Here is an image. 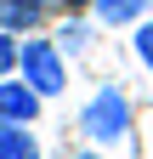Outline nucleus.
<instances>
[{
    "instance_id": "obj_1",
    "label": "nucleus",
    "mask_w": 153,
    "mask_h": 159,
    "mask_svg": "<svg viewBox=\"0 0 153 159\" xmlns=\"http://www.w3.org/2000/svg\"><path fill=\"white\" fill-rule=\"evenodd\" d=\"M130 97L119 91V85H97L91 91V102L80 108V136L91 148H113V142H125L130 136Z\"/></svg>"
},
{
    "instance_id": "obj_2",
    "label": "nucleus",
    "mask_w": 153,
    "mask_h": 159,
    "mask_svg": "<svg viewBox=\"0 0 153 159\" xmlns=\"http://www.w3.org/2000/svg\"><path fill=\"white\" fill-rule=\"evenodd\" d=\"M17 74L40 97H63L68 91V57L57 51V40H17Z\"/></svg>"
},
{
    "instance_id": "obj_3",
    "label": "nucleus",
    "mask_w": 153,
    "mask_h": 159,
    "mask_svg": "<svg viewBox=\"0 0 153 159\" xmlns=\"http://www.w3.org/2000/svg\"><path fill=\"white\" fill-rule=\"evenodd\" d=\"M46 97L28 85L23 74H6L0 80V119H17V125H34V114H40Z\"/></svg>"
},
{
    "instance_id": "obj_4",
    "label": "nucleus",
    "mask_w": 153,
    "mask_h": 159,
    "mask_svg": "<svg viewBox=\"0 0 153 159\" xmlns=\"http://www.w3.org/2000/svg\"><path fill=\"white\" fill-rule=\"evenodd\" d=\"M51 17V0H0V29L11 34H34Z\"/></svg>"
},
{
    "instance_id": "obj_5",
    "label": "nucleus",
    "mask_w": 153,
    "mask_h": 159,
    "mask_svg": "<svg viewBox=\"0 0 153 159\" xmlns=\"http://www.w3.org/2000/svg\"><path fill=\"white\" fill-rule=\"evenodd\" d=\"M91 11H97V23L125 29V23H142V17L153 11V0H91Z\"/></svg>"
},
{
    "instance_id": "obj_6",
    "label": "nucleus",
    "mask_w": 153,
    "mask_h": 159,
    "mask_svg": "<svg viewBox=\"0 0 153 159\" xmlns=\"http://www.w3.org/2000/svg\"><path fill=\"white\" fill-rule=\"evenodd\" d=\"M0 159H40L34 131H28V125H17V119H0Z\"/></svg>"
},
{
    "instance_id": "obj_7",
    "label": "nucleus",
    "mask_w": 153,
    "mask_h": 159,
    "mask_svg": "<svg viewBox=\"0 0 153 159\" xmlns=\"http://www.w3.org/2000/svg\"><path fill=\"white\" fill-rule=\"evenodd\" d=\"M85 46H91V23H80V17H68V23L57 29V51H63V57H80Z\"/></svg>"
},
{
    "instance_id": "obj_8",
    "label": "nucleus",
    "mask_w": 153,
    "mask_h": 159,
    "mask_svg": "<svg viewBox=\"0 0 153 159\" xmlns=\"http://www.w3.org/2000/svg\"><path fill=\"white\" fill-rule=\"evenodd\" d=\"M136 63L153 74V17H142V23H136Z\"/></svg>"
},
{
    "instance_id": "obj_9",
    "label": "nucleus",
    "mask_w": 153,
    "mask_h": 159,
    "mask_svg": "<svg viewBox=\"0 0 153 159\" xmlns=\"http://www.w3.org/2000/svg\"><path fill=\"white\" fill-rule=\"evenodd\" d=\"M17 74V34L11 29H0V80Z\"/></svg>"
},
{
    "instance_id": "obj_10",
    "label": "nucleus",
    "mask_w": 153,
    "mask_h": 159,
    "mask_svg": "<svg viewBox=\"0 0 153 159\" xmlns=\"http://www.w3.org/2000/svg\"><path fill=\"white\" fill-rule=\"evenodd\" d=\"M57 6H63V11H85L91 0H57Z\"/></svg>"
},
{
    "instance_id": "obj_11",
    "label": "nucleus",
    "mask_w": 153,
    "mask_h": 159,
    "mask_svg": "<svg viewBox=\"0 0 153 159\" xmlns=\"http://www.w3.org/2000/svg\"><path fill=\"white\" fill-rule=\"evenodd\" d=\"M80 159H108V153H102V148H91V153H80Z\"/></svg>"
}]
</instances>
